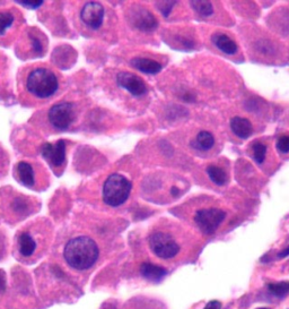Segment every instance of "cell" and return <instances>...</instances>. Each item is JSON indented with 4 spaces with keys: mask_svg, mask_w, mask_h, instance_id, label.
<instances>
[{
    "mask_svg": "<svg viewBox=\"0 0 289 309\" xmlns=\"http://www.w3.org/2000/svg\"><path fill=\"white\" fill-rule=\"evenodd\" d=\"M98 247L92 238L79 236L70 239L65 247L64 256L68 265L78 271L91 269L98 258Z\"/></svg>",
    "mask_w": 289,
    "mask_h": 309,
    "instance_id": "cell-1",
    "label": "cell"
},
{
    "mask_svg": "<svg viewBox=\"0 0 289 309\" xmlns=\"http://www.w3.org/2000/svg\"><path fill=\"white\" fill-rule=\"evenodd\" d=\"M26 87L34 97L45 99L58 91L59 82L53 71L46 68H36L28 74Z\"/></svg>",
    "mask_w": 289,
    "mask_h": 309,
    "instance_id": "cell-2",
    "label": "cell"
},
{
    "mask_svg": "<svg viewBox=\"0 0 289 309\" xmlns=\"http://www.w3.org/2000/svg\"><path fill=\"white\" fill-rule=\"evenodd\" d=\"M131 189L132 184L129 179L120 173H112L103 185V202L112 207L120 206L129 198Z\"/></svg>",
    "mask_w": 289,
    "mask_h": 309,
    "instance_id": "cell-3",
    "label": "cell"
},
{
    "mask_svg": "<svg viewBox=\"0 0 289 309\" xmlns=\"http://www.w3.org/2000/svg\"><path fill=\"white\" fill-rule=\"evenodd\" d=\"M149 247L159 258L169 259L175 257L180 251V246L173 237L165 232H154L149 237Z\"/></svg>",
    "mask_w": 289,
    "mask_h": 309,
    "instance_id": "cell-4",
    "label": "cell"
},
{
    "mask_svg": "<svg viewBox=\"0 0 289 309\" xmlns=\"http://www.w3.org/2000/svg\"><path fill=\"white\" fill-rule=\"evenodd\" d=\"M226 213L218 208H203L194 215V221L202 232L211 235L218 229L220 223L225 220Z\"/></svg>",
    "mask_w": 289,
    "mask_h": 309,
    "instance_id": "cell-5",
    "label": "cell"
},
{
    "mask_svg": "<svg viewBox=\"0 0 289 309\" xmlns=\"http://www.w3.org/2000/svg\"><path fill=\"white\" fill-rule=\"evenodd\" d=\"M49 121L56 129H67L75 120V110L73 103L61 102L54 104L49 110Z\"/></svg>",
    "mask_w": 289,
    "mask_h": 309,
    "instance_id": "cell-6",
    "label": "cell"
},
{
    "mask_svg": "<svg viewBox=\"0 0 289 309\" xmlns=\"http://www.w3.org/2000/svg\"><path fill=\"white\" fill-rule=\"evenodd\" d=\"M104 15H105V11L101 4L89 2L83 6L80 12V20L92 30H97L102 26Z\"/></svg>",
    "mask_w": 289,
    "mask_h": 309,
    "instance_id": "cell-7",
    "label": "cell"
},
{
    "mask_svg": "<svg viewBox=\"0 0 289 309\" xmlns=\"http://www.w3.org/2000/svg\"><path fill=\"white\" fill-rule=\"evenodd\" d=\"M117 83L120 87L127 90L134 97H143L147 93L145 80L135 74L122 71L117 76Z\"/></svg>",
    "mask_w": 289,
    "mask_h": 309,
    "instance_id": "cell-8",
    "label": "cell"
},
{
    "mask_svg": "<svg viewBox=\"0 0 289 309\" xmlns=\"http://www.w3.org/2000/svg\"><path fill=\"white\" fill-rule=\"evenodd\" d=\"M41 153L51 165L61 166L66 161V143L63 140L55 142L54 144L45 143L41 147Z\"/></svg>",
    "mask_w": 289,
    "mask_h": 309,
    "instance_id": "cell-9",
    "label": "cell"
},
{
    "mask_svg": "<svg viewBox=\"0 0 289 309\" xmlns=\"http://www.w3.org/2000/svg\"><path fill=\"white\" fill-rule=\"evenodd\" d=\"M131 23L136 28L144 32H151L158 26V22L153 14L143 7L131 12Z\"/></svg>",
    "mask_w": 289,
    "mask_h": 309,
    "instance_id": "cell-10",
    "label": "cell"
},
{
    "mask_svg": "<svg viewBox=\"0 0 289 309\" xmlns=\"http://www.w3.org/2000/svg\"><path fill=\"white\" fill-rule=\"evenodd\" d=\"M130 64L132 65V67L140 70L141 73L149 75H156L162 70V65L158 61L148 58H141V57H136L130 61Z\"/></svg>",
    "mask_w": 289,
    "mask_h": 309,
    "instance_id": "cell-11",
    "label": "cell"
},
{
    "mask_svg": "<svg viewBox=\"0 0 289 309\" xmlns=\"http://www.w3.org/2000/svg\"><path fill=\"white\" fill-rule=\"evenodd\" d=\"M230 128L236 136L243 140L248 139L253 133L252 123H251L248 119L242 117H235L232 119Z\"/></svg>",
    "mask_w": 289,
    "mask_h": 309,
    "instance_id": "cell-12",
    "label": "cell"
},
{
    "mask_svg": "<svg viewBox=\"0 0 289 309\" xmlns=\"http://www.w3.org/2000/svg\"><path fill=\"white\" fill-rule=\"evenodd\" d=\"M140 273L143 277L151 282H159L166 277L167 271L162 266L151 264V263H144L140 268Z\"/></svg>",
    "mask_w": 289,
    "mask_h": 309,
    "instance_id": "cell-13",
    "label": "cell"
},
{
    "mask_svg": "<svg viewBox=\"0 0 289 309\" xmlns=\"http://www.w3.org/2000/svg\"><path fill=\"white\" fill-rule=\"evenodd\" d=\"M212 42L220 51L225 52L226 55H235L239 50V47L234 40H232L228 35L217 33L212 35Z\"/></svg>",
    "mask_w": 289,
    "mask_h": 309,
    "instance_id": "cell-14",
    "label": "cell"
},
{
    "mask_svg": "<svg viewBox=\"0 0 289 309\" xmlns=\"http://www.w3.org/2000/svg\"><path fill=\"white\" fill-rule=\"evenodd\" d=\"M17 174L21 183L26 187H32L35 183V174L33 166L27 162H20L17 164Z\"/></svg>",
    "mask_w": 289,
    "mask_h": 309,
    "instance_id": "cell-15",
    "label": "cell"
},
{
    "mask_svg": "<svg viewBox=\"0 0 289 309\" xmlns=\"http://www.w3.org/2000/svg\"><path fill=\"white\" fill-rule=\"evenodd\" d=\"M18 246H20V253L23 256H25V257L32 256V254L36 249L35 240L30 235L26 234V232L22 234L20 238H18Z\"/></svg>",
    "mask_w": 289,
    "mask_h": 309,
    "instance_id": "cell-16",
    "label": "cell"
},
{
    "mask_svg": "<svg viewBox=\"0 0 289 309\" xmlns=\"http://www.w3.org/2000/svg\"><path fill=\"white\" fill-rule=\"evenodd\" d=\"M194 145H196V147L199 150L208 151L215 145V137L212 136V134L209 131H206V130L200 131L197 135Z\"/></svg>",
    "mask_w": 289,
    "mask_h": 309,
    "instance_id": "cell-17",
    "label": "cell"
},
{
    "mask_svg": "<svg viewBox=\"0 0 289 309\" xmlns=\"http://www.w3.org/2000/svg\"><path fill=\"white\" fill-rule=\"evenodd\" d=\"M207 173L209 175V178L211 179L212 183H215L218 186H222V185H225L227 177H226V172L219 166L216 165H209L207 168Z\"/></svg>",
    "mask_w": 289,
    "mask_h": 309,
    "instance_id": "cell-18",
    "label": "cell"
},
{
    "mask_svg": "<svg viewBox=\"0 0 289 309\" xmlns=\"http://www.w3.org/2000/svg\"><path fill=\"white\" fill-rule=\"evenodd\" d=\"M191 6L202 16H210L214 13V6L210 2H191Z\"/></svg>",
    "mask_w": 289,
    "mask_h": 309,
    "instance_id": "cell-19",
    "label": "cell"
},
{
    "mask_svg": "<svg viewBox=\"0 0 289 309\" xmlns=\"http://www.w3.org/2000/svg\"><path fill=\"white\" fill-rule=\"evenodd\" d=\"M14 21L15 17L12 13L0 12V35H4L7 32L8 28L14 24Z\"/></svg>",
    "mask_w": 289,
    "mask_h": 309,
    "instance_id": "cell-20",
    "label": "cell"
},
{
    "mask_svg": "<svg viewBox=\"0 0 289 309\" xmlns=\"http://www.w3.org/2000/svg\"><path fill=\"white\" fill-rule=\"evenodd\" d=\"M269 291L277 297H283L289 292V282L269 284Z\"/></svg>",
    "mask_w": 289,
    "mask_h": 309,
    "instance_id": "cell-21",
    "label": "cell"
},
{
    "mask_svg": "<svg viewBox=\"0 0 289 309\" xmlns=\"http://www.w3.org/2000/svg\"><path fill=\"white\" fill-rule=\"evenodd\" d=\"M267 154V146L262 143H255L253 145V158L259 164H262Z\"/></svg>",
    "mask_w": 289,
    "mask_h": 309,
    "instance_id": "cell-22",
    "label": "cell"
},
{
    "mask_svg": "<svg viewBox=\"0 0 289 309\" xmlns=\"http://www.w3.org/2000/svg\"><path fill=\"white\" fill-rule=\"evenodd\" d=\"M277 149L281 153H289V135L281 136L277 142Z\"/></svg>",
    "mask_w": 289,
    "mask_h": 309,
    "instance_id": "cell-23",
    "label": "cell"
},
{
    "mask_svg": "<svg viewBox=\"0 0 289 309\" xmlns=\"http://www.w3.org/2000/svg\"><path fill=\"white\" fill-rule=\"evenodd\" d=\"M175 4H177V2H159L157 4V7L164 16H167L169 12L172 11V8L175 6Z\"/></svg>",
    "mask_w": 289,
    "mask_h": 309,
    "instance_id": "cell-24",
    "label": "cell"
},
{
    "mask_svg": "<svg viewBox=\"0 0 289 309\" xmlns=\"http://www.w3.org/2000/svg\"><path fill=\"white\" fill-rule=\"evenodd\" d=\"M22 6H24L28 9H36L41 7L42 5H43V2L42 0H36V2H33V0H21V2H16Z\"/></svg>",
    "mask_w": 289,
    "mask_h": 309,
    "instance_id": "cell-25",
    "label": "cell"
},
{
    "mask_svg": "<svg viewBox=\"0 0 289 309\" xmlns=\"http://www.w3.org/2000/svg\"><path fill=\"white\" fill-rule=\"evenodd\" d=\"M31 42H32L33 51H34L35 54H41V51H42V45H41V42L39 41V39H36V37H32Z\"/></svg>",
    "mask_w": 289,
    "mask_h": 309,
    "instance_id": "cell-26",
    "label": "cell"
},
{
    "mask_svg": "<svg viewBox=\"0 0 289 309\" xmlns=\"http://www.w3.org/2000/svg\"><path fill=\"white\" fill-rule=\"evenodd\" d=\"M205 309H221V303L217 300H212L207 303Z\"/></svg>",
    "mask_w": 289,
    "mask_h": 309,
    "instance_id": "cell-27",
    "label": "cell"
},
{
    "mask_svg": "<svg viewBox=\"0 0 289 309\" xmlns=\"http://www.w3.org/2000/svg\"><path fill=\"white\" fill-rule=\"evenodd\" d=\"M6 290V275L0 272V292H4Z\"/></svg>",
    "mask_w": 289,
    "mask_h": 309,
    "instance_id": "cell-28",
    "label": "cell"
},
{
    "mask_svg": "<svg viewBox=\"0 0 289 309\" xmlns=\"http://www.w3.org/2000/svg\"><path fill=\"white\" fill-rule=\"evenodd\" d=\"M180 193H181V190H180L177 186H173L172 188H170V194H172V196L177 197V196H179Z\"/></svg>",
    "mask_w": 289,
    "mask_h": 309,
    "instance_id": "cell-29",
    "label": "cell"
},
{
    "mask_svg": "<svg viewBox=\"0 0 289 309\" xmlns=\"http://www.w3.org/2000/svg\"><path fill=\"white\" fill-rule=\"evenodd\" d=\"M288 255H289V246L287 247V248H286L285 250H282L281 253H279L278 256H279V257H280V258H283V257H287Z\"/></svg>",
    "mask_w": 289,
    "mask_h": 309,
    "instance_id": "cell-30",
    "label": "cell"
},
{
    "mask_svg": "<svg viewBox=\"0 0 289 309\" xmlns=\"http://www.w3.org/2000/svg\"><path fill=\"white\" fill-rule=\"evenodd\" d=\"M258 309H269V308H258Z\"/></svg>",
    "mask_w": 289,
    "mask_h": 309,
    "instance_id": "cell-31",
    "label": "cell"
}]
</instances>
